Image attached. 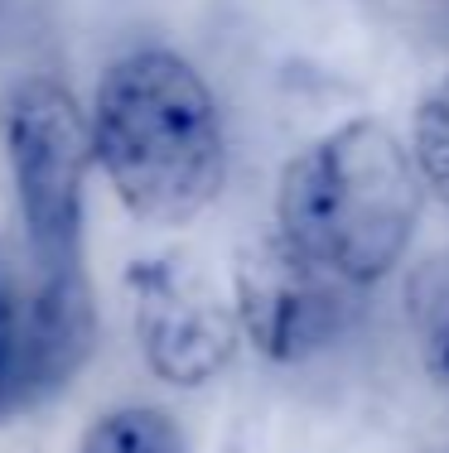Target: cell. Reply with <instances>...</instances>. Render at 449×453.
I'll use <instances>...</instances> for the list:
<instances>
[{
  "label": "cell",
  "instance_id": "1",
  "mask_svg": "<svg viewBox=\"0 0 449 453\" xmlns=\"http://www.w3.org/2000/svg\"><path fill=\"white\" fill-rule=\"evenodd\" d=\"M88 116L106 188L135 222L189 226L222 198V106L184 53L165 44L126 49L97 78Z\"/></svg>",
  "mask_w": 449,
  "mask_h": 453
},
{
  "label": "cell",
  "instance_id": "2",
  "mask_svg": "<svg viewBox=\"0 0 449 453\" xmlns=\"http://www.w3.org/2000/svg\"><path fill=\"white\" fill-rule=\"evenodd\" d=\"M421 203L411 145L391 126L358 116L285 159L271 226L329 275L372 289L406 261Z\"/></svg>",
  "mask_w": 449,
  "mask_h": 453
},
{
  "label": "cell",
  "instance_id": "3",
  "mask_svg": "<svg viewBox=\"0 0 449 453\" xmlns=\"http://www.w3.org/2000/svg\"><path fill=\"white\" fill-rule=\"evenodd\" d=\"M97 348V304L82 261H49L0 232V425L63 395Z\"/></svg>",
  "mask_w": 449,
  "mask_h": 453
},
{
  "label": "cell",
  "instance_id": "4",
  "mask_svg": "<svg viewBox=\"0 0 449 453\" xmlns=\"http://www.w3.org/2000/svg\"><path fill=\"white\" fill-rule=\"evenodd\" d=\"M0 155L15 188L19 236L49 261H82L92 116L53 73H19L0 92Z\"/></svg>",
  "mask_w": 449,
  "mask_h": 453
},
{
  "label": "cell",
  "instance_id": "5",
  "mask_svg": "<svg viewBox=\"0 0 449 453\" xmlns=\"http://www.w3.org/2000/svg\"><path fill=\"white\" fill-rule=\"evenodd\" d=\"M131 338L145 366L174 391H198L218 381L237 357L242 323L232 295H222L194 256L150 251L121 275Z\"/></svg>",
  "mask_w": 449,
  "mask_h": 453
},
{
  "label": "cell",
  "instance_id": "6",
  "mask_svg": "<svg viewBox=\"0 0 449 453\" xmlns=\"http://www.w3.org/2000/svg\"><path fill=\"white\" fill-rule=\"evenodd\" d=\"M362 289L299 256L275 226L252 236L232 265V309L242 338L275 366L324 357L358 319Z\"/></svg>",
  "mask_w": 449,
  "mask_h": 453
},
{
  "label": "cell",
  "instance_id": "7",
  "mask_svg": "<svg viewBox=\"0 0 449 453\" xmlns=\"http://www.w3.org/2000/svg\"><path fill=\"white\" fill-rule=\"evenodd\" d=\"M401 314L425 381L449 391V246H435L406 271Z\"/></svg>",
  "mask_w": 449,
  "mask_h": 453
},
{
  "label": "cell",
  "instance_id": "8",
  "mask_svg": "<svg viewBox=\"0 0 449 453\" xmlns=\"http://www.w3.org/2000/svg\"><path fill=\"white\" fill-rule=\"evenodd\" d=\"M78 453H189L184 429L159 405H116L78 439Z\"/></svg>",
  "mask_w": 449,
  "mask_h": 453
},
{
  "label": "cell",
  "instance_id": "9",
  "mask_svg": "<svg viewBox=\"0 0 449 453\" xmlns=\"http://www.w3.org/2000/svg\"><path fill=\"white\" fill-rule=\"evenodd\" d=\"M411 159L421 169L425 193L449 203V73L421 96L411 116Z\"/></svg>",
  "mask_w": 449,
  "mask_h": 453
},
{
  "label": "cell",
  "instance_id": "10",
  "mask_svg": "<svg viewBox=\"0 0 449 453\" xmlns=\"http://www.w3.org/2000/svg\"><path fill=\"white\" fill-rule=\"evenodd\" d=\"M435 5H449V0H435Z\"/></svg>",
  "mask_w": 449,
  "mask_h": 453
}]
</instances>
